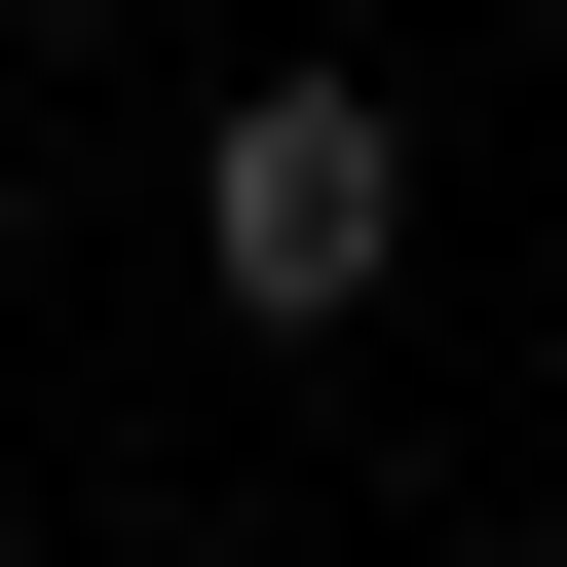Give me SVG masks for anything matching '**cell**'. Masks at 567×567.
<instances>
[{
    "instance_id": "2",
    "label": "cell",
    "mask_w": 567,
    "mask_h": 567,
    "mask_svg": "<svg viewBox=\"0 0 567 567\" xmlns=\"http://www.w3.org/2000/svg\"><path fill=\"white\" fill-rule=\"evenodd\" d=\"M39 39H152V0H39Z\"/></svg>"
},
{
    "instance_id": "3",
    "label": "cell",
    "mask_w": 567,
    "mask_h": 567,
    "mask_svg": "<svg viewBox=\"0 0 567 567\" xmlns=\"http://www.w3.org/2000/svg\"><path fill=\"white\" fill-rule=\"evenodd\" d=\"M152 567H265V529H152Z\"/></svg>"
},
{
    "instance_id": "1",
    "label": "cell",
    "mask_w": 567,
    "mask_h": 567,
    "mask_svg": "<svg viewBox=\"0 0 567 567\" xmlns=\"http://www.w3.org/2000/svg\"><path fill=\"white\" fill-rule=\"evenodd\" d=\"M379 265H416V114H379V76H227V152H189V303H227V341H341Z\"/></svg>"
}]
</instances>
